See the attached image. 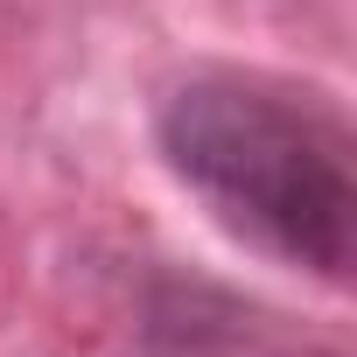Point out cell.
Segmentation results:
<instances>
[{
  "mask_svg": "<svg viewBox=\"0 0 357 357\" xmlns=\"http://www.w3.org/2000/svg\"><path fill=\"white\" fill-rule=\"evenodd\" d=\"M161 154L259 252L343 280L350 266V140L336 112L266 77L204 70L161 98Z\"/></svg>",
  "mask_w": 357,
  "mask_h": 357,
  "instance_id": "cell-1",
  "label": "cell"
}]
</instances>
